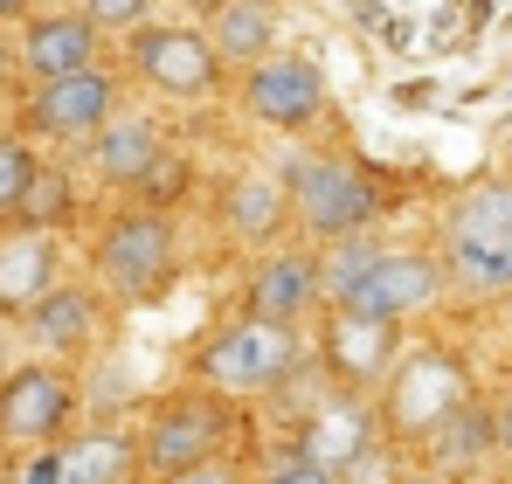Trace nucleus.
I'll return each instance as SVG.
<instances>
[{"instance_id":"obj_35","label":"nucleus","mask_w":512,"mask_h":484,"mask_svg":"<svg viewBox=\"0 0 512 484\" xmlns=\"http://www.w3.org/2000/svg\"><path fill=\"white\" fill-rule=\"evenodd\" d=\"M7 464H14V450H7V443H0V478H7Z\"/></svg>"},{"instance_id":"obj_23","label":"nucleus","mask_w":512,"mask_h":484,"mask_svg":"<svg viewBox=\"0 0 512 484\" xmlns=\"http://www.w3.org/2000/svg\"><path fill=\"white\" fill-rule=\"evenodd\" d=\"M201 35H208V49H215V63L229 77L263 63L270 49H284V21H277L270 0H222V7H208L201 14Z\"/></svg>"},{"instance_id":"obj_10","label":"nucleus","mask_w":512,"mask_h":484,"mask_svg":"<svg viewBox=\"0 0 512 484\" xmlns=\"http://www.w3.org/2000/svg\"><path fill=\"white\" fill-rule=\"evenodd\" d=\"M77 422H84V367L21 353L0 374V443L7 450H42V443L70 436Z\"/></svg>"},{"instance_id":"obj_16","label":"nucleus","mask_w":512,"mask_h":484,"mask_svg":"<svg viewBox=\"0 0 512 484\" xmlns=\"http://www.w3.org/2000/svg\"><path fill=\"white\" fill-rule=\"evenodd\" d=\"M7 42H14V70H21V83L70 77V70H90V63L111 56V42L90 28L70 0H42L35 14H21V21L7 28Z\"/></svg>"},{"instance_id":"obj_8","label":"nucleus","mask_w":512,"mask_h":484,"mask_svg":"<svg viewBox=\"0 0 512 484\" xmlns=\"http://www.w3.org/2000/svg\"><path fill=\"white\" fill-rule=\"evenodd\" d=\"M222 97L236 104L243 132L277 139V146L319 139L326 118H333V83H326V70H319V56H305V49H270L263 63L236 70Z\"/></svg>"},{"instance_id":"obj_6","label":"nucleus","mask_w":512,"mask_h":484,"mask_svg":"<svg viewBox=\"0 0 512 484\" xmlns=\"http://www.w3.org/2000/svg\"><path fill=\"white\" fill-rule=\"evenodd\" d=\"M132 104V83L118 70V49L90 70H70V77H49V83H21L7 97V125L35 146V153H63L77 160L90 139Z\"/></svg>"},{"instance_id":"obj_13","label":"nucleus","mask_w":512,"mask_h":484,"mask_svg":"<svg viewBox=\"0 0 512 484\" xmlns=\"http://www.w3.org/2000/svg\"><path fill=\"white\" fill-rule=\"evenodd\" d=\"M201 208H208V229L229 242L236 256H256V249L291 236V201H284L277 173L256 166V160L208 173V180H201Z\"/></svg>"},{"instance_id":"obj_32","label":"nucleus","mask_w":512,"mask_h":484,"mask_svg":"<svg viewBox=\"0 0 512 484\" xmlns=\"http://www.w3.org/2000/svg\"><path fill=\"white\" fill-rule=\"evenodd\" d=\"M208 7H222V0H160V14H187V21H201Z\"/></svg>"},{"instance_id":"obj_26","label":"nucleus","mask_w":512,"mask_h":484,"mask_svg":"<svg viewBox=\"0 0 512 484\" xmlns=\"http://www.w3.org/2000/svg\"><path fill=\"white\" fill-rule=\"evenodd\" d=\"M250 484H340L326 464H312V457H298L291 443H270L263 457L250 464Z\"/></svg>"},{"instance_id":"obj_7","label":"nucleus","mask_w":512,"mask_h":484,"mask_svg":"<svg viewBox=\"0 0 512 484\" xmlns=\"http://www.w3.org/2000/svg\"><path fill=\"white\" fill-rule=\"evenodd\" d=\"M118 70L132 83V97H146L160 111H201L229 90V70L215 63L201 21H187V14H153L146 28H132L118 42Z\"/></svg>"},{"instance_id":"obj_36","label":"nucleus","mask_w":512,"mask_h":484,"mask_svg":"<svg viewBox=\"0 0 512 484\" xmlns=\"http://www.w3.org/2000/svg\"><path fill=\"white\" fill-rule=\"evenodd\" d=\"M270 7H277V0H270Z\"/></svg>"},{"instance_id":"obj_4","label":"nucleus","mask_w":512,"mask_h":484,"mask_svg":"<svg viewBox=\"0 0 512 484\" xmlns=\"http://www.w3.org/2000/svg\"><path fill=\"white\" fill-rule=\"evenodd\" d=\"M298 367H312V332L250 319V312L215 319L187 346V381H201V388H215V395H229L243 408H263Z\"/></svg>"},{"instance_id":"obj_33","label":"nucleus","mask_w":512,"mask_h":484,"mask_svg":"<svg viewBox=\"0 0 512 484\" xmlns=\"http://www.w3.org/2000/svg\"><path fill=\"white\" fill-rule=\"evenodd\" d=\"M35 7H42V0H0V28H14V21L35 14Z\"/></svg>"},{"instance_id":"obj_12","label":"nucleus","mask_w":512,"mask_h":484,"mask_svg":"<svg viewBox=\"0 0 512 484\" xmlns=\"http://www.w3.org/2000/svg\"><path fill=\"white\" fill-rule=\"evenodd\" d=\"M21 346L28 353H49V360H70V367H90L104 346H111V332H118V312H111V298L90 284L84 270L70 263L28 312H21Z\"/></svg>"},{"instance_id":"obj_5","label":"nucleus","mask_w":512,"mask_h":484,"mask_svg":"<svg viewBox=\"0 0 512 484\" xmlns=\"http://www.w3.org/2000/svg\"><path fill=\"white\" fill-rule=\"evenodd\" d=\"M132 436H139V484H146L187 464H208V457H229V450H250V408L180 374L167 395L139 408Z\"/></svg>"},{"instance_id":"obj_14","label":"nucleus","mask_w":512,"mask_h":484,"mask_svg":"<svg viewBox=\"0 0 512 484\" xmlns=\"http://www.w3.org/2000/svg\"><path fill=\"white\" fill-rule=\"evenodd\" d=\"M236 312L250 319H270V325H305L326 312V291H319V249L298 236L270 242L243 256V284H236Z\"/></svg>"},{"instance_id":"obj_18","label":"nucleus","mask_w":512,"mask_h":484,"mask_svg":"<svg viewBox=\"0 0 512 484\" xmlns=\"http://www.w3.org/2000/svg\"><path fill=\"white\" fill-rule=\"evenodd\" d=\"M277 443H291L298 457H312V464H326V471L340 478L353 457H367V450H374V443H388V436H381V422H374V402H367V395L326 388V395L305 408Z\"/></svg>"},{"instance_id":"obj_2","label":"nucleus","mask_w":512,"mask_h":484,"mask_svg":"<svg viewBox=\"0 0 512 484\" xmlns=\"http://www.w3.org/2000/svg\"><path fill=\"white\" fill-rule=\"evenodd\" d=\"M270 173H277V187L291 201V236L312 242V249H326V242H340V236H374L395 215V201H402L381 166L333 146V139H291V146H277Z\"/></svg>"},{"instance_id":"obj_27","label":"nucleus","mask_w":512,"mask_h":484,"mask_svg":"<svg viewBox=\"0 0 512 484\" xmlns=\"http://www.w3.org/2000/svg\"><path fill=\"white\" fill-rule=\"evenodd\" d=\"M256 450H229V457H208V464H187V471H167V478H146V484H250Z\"/></svg>"},{"instance_id":"obj_15","label":"nucleus","mask_w":512,"mask_h":484,"mask_svg":"<svg viewBox=\"0 0 512 484\" xmlns=\"http://www.w3.org/2000/svg\"><path fill=\"white\" fill-rule=\"evenodd\" d=\"M402 346H409V325L367 319V312H346V305H326L312 319V367L346 395H374Z\"/></svg>"},{"instance_id":"obj_22","label":"nucleus","mask_w":512,"mask_h":484,"mask_svg":"<svg viewBox=\"0 0 512 484\" xmlns=\"http://www.w3.org/2000/svg\"><path fill=\"white\" fill-rule=\"evenodd\" d=\"M90 201H97V194L84 187L77 160L42 153V160H35V173H28V194H21L14 222H21V229H42V236L77 242V229H84V215H90Z\"/></svg>"},{"instance_id":"obj_24","label":"nucleus","mask_w":512,"mask_h":484,"mask_svg":"<svg viewBox=\"0 0 512 484\" xmlns=\"http://www.w3.org/2000/svg\"><path fill=\"white\" fill-rule=\"evenodd\" d=\"M201 180H208V173H201V160H194L180 139H167V146H160V160L146 166V173H139V180H132L118 201L167 208V215H194V201H201Z\"/></svg>"},{"instance_id":"obj_30","label":"nucleus","mask_w":512,"mask_h":484,"mask_svg":"<svg viewBox=\"0 0 512 484\" xmlns=\"http://www.w3.org/2000/svg\"><path fill=\"white\" fill-rule=\"evenodd\" d=\"M21 90V70H14V42H7V28H0V104Z\"/></svg>"},{"instance_id":"obj_21","label":"nucleus","mask_w":512,"mask_h":484,"mask_svg":"<svg viewBox=\"0 0 512 484\" xmlns=\"http://www.w3.org/2000/svg\"><path fill=\"white\" fill-rule=\"evenodd\" d=\"M70 263H77V249L63 236H42V229L7 222L0 229V319H21Z\"/></svg>"},{"instance_id":"obj_34","label":"nucleus","mask_w":512,"mask_h":484,"mask_svg":"<svg viewBox=\"0 0 512 484\" xmlns=\"http://www.w3.org/2000/svg\"><path fill=\"white\" fill-rule=\"evenodd\" d=\"M388 484H457V478H436V471H395Z\"/></svg>"},{"instance_id":"obj_9","label":"nucleus","mask_w":512,"mask_h":484,"mask_svg":"<svg viewBox=\"0 0 512 484\" xmlns=\"http://www.w3.org/2000/svg\"><path fill=\"white\" fill-rule=\"evenodd\" d=\"M464 395H478L471 360H464L450 339H409L367 402H374V422H381V436H388L395 450H416Z\"/></svg>"},{"instance_id":"obj_28","label":"nucleus","mask_w":512,"mask_h":484,"mask_svg":"<svg viewBox=\"0 0 512 484\" xmlns=\"http://www.w3.org/2000/svg\"><path fill=\"white\" fill-rule=\"evenodd\" d=\"M0 484H56V450L49 443L42 450H14V464H7Z\"/></svg>"},{"instance_id":"obj_25","label":"nucleus","mask_w":512,"mask_h":484,"mask_svg":"<svg viewBox=\"0 0 512 484\" xmlns=\"http://www.w3.org/2000/svg\"><path fill=\"white\" fill-rule=\"evenodd\" d=\"M35 146L14 132V125H0V229L14 222V208H21V194H28V173H35Z\"/></svg>"},{"instance_id":"obj_17","label":"nucleus","mask_w":512,"mask_h":484,"mask_svg":"<svg viewBox=\"0 0 512 484\" xmlns=\"http://www.w3.org/2000/svg\"><path fill=\"white\" fill-rule=\"evenodd\" d=\"M167 111L160 104H146V97H132L97 139H90L84 153H77V173H84V187L97 194V201H118L146 166L160 160V146H167Z\"/></svg>"},{"instance_id":"obj_19","label":"nucleus","mask_w":512,"mask_h":484,"mask_svg":"<svg viewBox=\"0 0 512 484\" xmlns=\"http://www.w3.org/2000/svg\"><path fill=\"white\" fill-rule=\"evenodd\" d=\"M56 450V484H139V436L118 415H84Z\"/></svg>"},{"instance_id":"obj_29","label":"nucleus","mask_w":512,"mask_h":484,"mask_svg":"<svg viewBox=\"0 0 512 484\" xmlns=\"http://www.w3.org/2000/svg\"><path fill=\"white\" fill-rule=\"evenodd\" d=\"M492 422H499V457H512V381L492 395Z\"/></svg>"},{"instance_id":"obj_20","label":"nucleus","mask_w":512,"mask_h":484,"mask_svg":"<svg viewBox=\"0 0 512 484\" xmlns=\"http://www.w3.org/2000/svg\"><path fill=\"white\" fill-rule=\"evenodd\" d=\"M416 471H436V478L471 484L485 464H499V422H492V395H464L450 408L423 443H416Z\"/></svg>"},{"instance_id":"obj_31","label":"nucleus","mask_w":512,"mask_h":484,"mask_svg":"<svg viewBox=\"0 0 512 484\" xmlns=\"http://www.w3.org/2000/svg\"><path fill=\"white\" fill-rule=\"evenodd\" d=\"M21 353H28V346H21V325H14V319H0V374H7V367H14Z\"/></svg>"},{"instance_id":"obj_1","label":"nucleus","mask_w":512,"mask_h":484,"mask_svg":"<svg viewBox=\"0 0 512 484\" xmlns=\"http://www.w3.org/2000/svg\"><path fill=\"white\" fill-rule=\"evenodd\" d=\"M77 270L111 298V312H146L173 298V284L194 270V229L187 215L139 208V201H90L77 229Z\"/></svg>"},{"instance_id":"obj_11","label":"nucleus","mask_w":512,"mask_h":484,"mask_svg":"<svg viewBox=\"0 0 512 484\" xmlns=\"http://www.w3.org/2000/svg\"><path fill=\"white\" fill-rule=\"evenodd\" d=\"M333 305L346 312H367V319H388V325H416L429 312H443V270H436V249L429 242H388L374 236L367 263L353 270Z\"/></svg>"},{"instance_id":"obj_3","label":"nucleus","mask_w":512,"mask_h":484,"mask_svg":"<svg viewBox=\"0 0 512 484\" xmlns=\"http://www.w3.org/2000/svg\"><path fill=\"white\" fill-rule=\"evenodd\" d=\"M436 270L443 298L457 305H506L512 298V180H464L436 215Z\"/></svg>"}]
</instances>
